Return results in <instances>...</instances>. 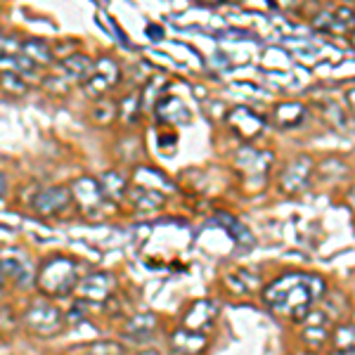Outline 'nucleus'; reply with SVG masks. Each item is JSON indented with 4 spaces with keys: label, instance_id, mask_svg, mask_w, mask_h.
<instances>
[{
    "label": "nucleus",
    "instance_id": "15",
    "mask_svg": "<svg viewBox=\"0 0 355 355\" xmlns=\"http://www.w3.org/2000/svg\"><path fill=\"white\" fill-rule=\"evenodd\" d=\"M97 182H100V190L110 204L121 202L125 194H128V178L123 173H119V171H107V173L100 175Z\"/></svg>",
    "mask_w": 355,
    "mask_h": 355
},
{
    "label": "nucleus",
    "instance_id": "12",
    "mask_svg": "<svg viewBox=\"0 0 355 355\" xmlns=\"http://www.w3.org/2000/svg\"><path fill=\"white\" fill-rule=\"evenodd\" d=\"M272 164V154L270 152H256V150H239V157H237V168H242L246 175H259L263 178L268 171V166Z\"/></svg>",
    "mask_w": 355,
    "mask_h": 355
},
{
    "label": "nucleus",
    "instance_id": "30",
    "mask_svg": "<svg viewBox=\"0 0 355 355\" xmlns=\"http://www.w3.org/2000/svg\"><path fill=\"white\" fill-rule=\"evenodd\" d=\"M140 355H159V353L157 351H142Z\"/></svg>",
    "mask_w": 355,
    "mask_h": 355
},
{
    "label": "nucleus",
    "instance_id": "5",
    "mask_svg": "<svg viewBox=\"0 0 355 355\" xmlns=\"http://www.w3.org/2000/svg\"><path fill=\"white\" fill-rule=\"evenodd\" d=\"M114 289H116V277L112 272H93L83 277L73 291L78 294V303H83V306H88V303L102 306V303L110 301Z\"/></svg>",
    "mask_w": 355,
    "mask_h": 355
},
{
    "label": "nucleus",
    "instance_id": "27",
    "mask_svg": "<svg viewBox=\"0 0 355 355\" xmlns=\"http://www.w3.org/2000/svg\"><path fill=\"white\" fill-rule=\"evenodd\" d=\"M90 355H125V351L119 343H112V341H102V343H95L90 348Z\"/></svg>",
    "mask_w": 355,
    "mask_h": 355
},
{
    "label": "nucleus",
    "instance_id": "16",
    "mask_svg": "<svg viewBox=\"0 0 355 355\" xmlns=\"http://www.w3.org/2000/svg\"><path fill=\"white\" fill-rule=\"evenodd\" d=\"M303 322H306V331H303V339L311 343L313 348H320L322 343H327L329 339V320L324 322V318L320 313H308L306 318H303Z\"/></svg>",
    "mask_w": 355,
    "mask_h": 355
},
{
    "label": "nucleus",
    "instance_id": "1",
    "mask_svg": "<svg viewBox=\"0 0 355 355\" xmlns=\"http://www.w3.org/2000/svg\"><path fill=\"white\" fill-rule=\"evenodd\" d=\"M324 279L311 272H289L270 282L263 291V299L275 313L303 322L311 306L324 294Z\"/></svg>",
    "mask_w": 355,
    "mask_h": 355
},
{
    "label": "nucleus",
    "instance_id": "20",
    "mask_svg": "<svg viewBox=\"0 0 355 355\" xmlns=\"http://www.w3.org/2000/svg\"><path fill=\"white\" fill-rule=\"evenodd\" d=\"M62 71H64L71 81L85 83V81H88V76H90V71H93V62H90L85 55H73V57H69V60H64Z\"/></svg>",
    "mask_w": 355,
    "mask_h": 355
},
{
    "label": "nucleus",
    "instance_id": "29",
    "mask_svg": "<svg viewBox=\"0 0 355 355\" xmlns=\"http://www.w3.org/2000/svg\"><path fill=\"white\" fill-rule=\"evenodd\" d=\"M5 187H8V182H5V175H3V173H0V194H3V192H5Z\"/></svg>",
    "mask_w": 355,
    "mask_h": 355
},
{
    "label": "nucleus",
    "instance_id": "24",
    "mask_svg": "<svg viewBox=\"0 0 355 355\" xmlns=\"http://www.w3.org/2000/svg\"><path fill=\"white\" fill-rule=\"evenodd\" d=\"M336 343V351H341V353H351L353 351V324H339L334 331V339H331Z\"/></svg>",
    "mask_w": 355,
    "mask_h": 355
},
{
    "label": "nucleus",
    "instance_id": "26",
    "mask_svg": "<svg viewBox=\"0 0 355 355\" xmlns=\"http://www.w3.org/2000/svg\"><path fill=\"white\" fill-rule=\"evenodd\" d=\"M119 110H121V114L125 116V121H135L137 114H140V95H135V93L128 95L121 102V107H119Z\"/></svg>",
    "mask_w": 355,
    "mask_h": 355
},
{
    "label": "nucleus",
    "instance_id": "23",
    "mask_svg": "<svg viewBox=\"0 0 355 355\" xmlns=\"http://www.w3.org/2000/svg\"><path fill=\"white\" fill-rule=\"evenodd\" d=\"M303 110L301 105H296V102H291V105H279L277 110H275V119H277L279 125H296L303 121Z\"/></svg>",
    "mask_w": 355,
    "mask_h": 355
},
{
    "label": "nucleus",
    "instance_id": "11",
    "mask_svg": "<svg viewBox=\"0 0 355 355\" xmlns=\"http://www.w3.org/2000/svg\"><path fill=\"white\" fill-rule=\"evenodd\" d=\"M154 114H157V119L162 123H190V110H187L180 97H159L157 105H154Z\"/></svg>",
    "mask_w": 355,
    "mask_h": 355
},
{
    "label": "nucleus",
    "instance_id": "3",
    "mask_svg": "<svg viewBox=\"0 0 355 355\" xmlns=\"http://www.w3.org/2000/svg\"><path fill=\"white\" fill-rule=\"evenodd\" d=\"M24 324L36 336H57L64 327V318L55 306L45 301H33L24 313Z\"/></svg>",
    "mask_w": 355,
    "mask_h": 355
},
{
    "label": "nucleus",
    "instance_id": "9",
    "mask_svg": "<svg viewBox=\"0 0 355 355\" xmlns=\"http://www.w3.org/2000/svg\"><path fill=\"white\" fill-rule=\"evenodd\" d=\"M216 315H218V306H216L214 301H197L190 308V313L185 315V327H182V329L204 334L206 329L214 327Z\"/></svg>",
    "mask_w": 355,
    "mask_h": 355
},
{
    "label": "nucleus",
    "instance_id": "13",
    "mask_svg": "<svg viewBox=\"0 0 355 355\" xmlns=\"http://www.w3.org/2000/svg\"><path fill=\"white\" fill-rule=\"evenodd\" d=\"M171 346H173L175 355H202L206 351V336L197 334V331L178 329L171 336Z\"/></svg>",
    "mask_w": 355,
    "mask_h": 355
},
{
    "label": "nucleus",
    "instance_id": "25",
    "mask_svg": "<svg viewBox=\"0 0 355 355\" xmlns=\"http://www.w3.org/2000/svg\"><path fill=\"white\" fill-rule=\"evenodd\" d=\"M0 85H3L8 93H12V95H24L26 93V83H24V78L21 76H17V73H8V71H3L0 73Z\"/></svg>",
    "mask_w": 355,
    "mask_h": 355
},
{
    "label": "nucleus",
    "instance_id": "10",
    "mask_svg": "<svg viewBox=\"0 0 355 355\" xmlns=\"http://www.w3.org/2000/svg\"><path fill=\"white\" fill-rule=\"evenodd\" d=\"M227 123H230V128L234 133L239 137H246V140L256 137L263 130V119L256 112H251L249 107H237V110H232L230 116H227Z\"/></svg>",
    "mask_w": 355,
    "mask_h": 355
},
{
    "label": "nucleus",
    "instance_id": "4",
    "mask_svg": "<svg viewBox=\"0 0 355 355\" xmlns=\"http://www.w3.org/2000/svg\"><path fill=\"white\" fill-rule=\"evenodd\" d=\"M0 277L12 279L19 287L33 282V263L24 249H19V246L0 249Z\"/></svg>",
    "mask_w": 355,
    "mask_h": 355
},
{
    "label": "nucleus",
    "instance_id": "2",
    "mask_svg": "<svg viewBox=\"0 0 355 355\" xmlns=\"http://www.w3.org/2000/svg\"><path fill=\"white\" fill-rule=\"evenodd\" d=\"M36 282L43 294L53 296V299H64L78 284L76 261L67 259V256H55V259L45 261Z\"/></svg>",
    "mask_w": 355,
    "mask_h": 355
},
{
    "label": "nucleus",
    "instance_id": "7",
    "mask_svg": "<svg viewBox=\"0 0 355 355\" xmlns=\"http://www.w3.org/2000/svg\"><path fill=\"white\" fill-rule=\"evenodd\" d=\"M119 78H121V69H119L116 62L112 57H102L100 62L93 64V71H90L88 81L83 83V88L90 97H102L119 83Z\"/></svg>",
    "mask_w": 355,
    "mask_h": 355
},
{
    "label": "nucleus",
    "instance_id": "6",
    "mask_svg": "<svg viewBox=\"0 0 355 355\" xmlns=\"http://www.w3.org/2000/svg\"><path fill=\"white\" fill-rule=\"evenodd\" d=\"M69 192H71V199H76V204L81 206V211L88 216V218H100V214L105 211V206L110 204L100 190V182L90 175L78 178Z\"/></svg>",
    "mask_w": 355,
    "mask_h": 355
},
{
    "label": "nucleus",
    "instance_id": "22",
    "mask_svg": "<svg viewBox=\"0 0 355 355\" xmlns=\"http://www.w3.org/2000/svg\"><path fill=\"white\" fill-rule=\"evenodd\" d=\"M0 69L24 78V73H31L36 67H33L21 53H15V55H0Z\"/></svg>",
    "mask_w": 355,
    "mask_h": 355
},
{
    "label": "nucleus",
    "instance_id": "19",
    "mask_svg": "<svg viewBox=\"0 0 355 355\" xmlns=\"http://www.w3.org/2000/svg\"><path fill=\"white\" fill-rule=\"evenodd\" d=\"M19 53L31 62L33 67L36 64H50L53 62V50L45 41H38V38H31V41H24L19 45Z\"/></svg>",
    "mask_w": 355,
    "mask_h": 355
},
{
    "label": "nucleus",
    "instance_id": "17",
    "mask_svg": "<svg viewBox=\"0 0 355 355\" xmlns=\"http://www.w3.org/2000/svg\"><path fill=\"white\" fill-rule=\"evenodd\" d=\"M125 197L133 199V206L140 211H157L159 206L166 202V194L157 187H145V185H137L133 190H128Z\"/></svg>",
    "mask_w": 355,
    "mask_h": 355
},
{
    "label": "nucleus",
    "instance_id": "21",
    "mask_svg": "<svg viewBox=\"0 0 355 355\" xmlns=\"http://www.w3.org/2000/svg\"><path fill=\"white\" fill-rule=\"evenodd\" d=\"M154 329H157V318H154L152 313L135 315V318H130L128 324H125V334L133 336V339H145Z\"/></svg>",
    "mask_w": 355,
    "mask_h": 355
},
{
    "label": "nucleus",
    "instance_id": "31",
    "mask_svg": "<svg viewBox=\"0 0 355 355\" xmlns=\"http://www.w3.org/2000/svg\"><path fill=\"white\" fill-rule=\"evenodd\" d=\"M3 282H5V279H3V277H0V284H3Z\"/></svg>",
    "mask_w": 355,
    "mask_h": 355
},
{
    "label": "nucleus",
    "instance_id": "18",
    "mask_svg": "<svg viewBox=\"0 0 355 355\" xmlns=\"http://www.w3.org/2000/svg\"><path fill=\"white\" fill-rule=\"evenodd\" d=\"M214 220L218 223V225L225 227L227 234H230L232 242L237 246H251V244H254V234H251V230L239 218H234V216L223 214V211H220V214H216Z\"/></svg>",
    "mask_w": 355,
    "mask_h": 355
},
{
    "label": "nucleus",
    "instance_id": "8",
    "mask_svg": "<svg viewBox=\"0 0 355 355\" xmlns=\"http://www.w3.org/2000/svg\"><path fill=\"white\" fill-rule=\"evenodd\" d=\"M71 192L67 190V187H45L36 194V199H33V209H36L38 216H45V218H50V216H57L62 214V211H67L69 206H71Z\"/></svg>",
    "mask_w": 355,
    "mask_h": 355
},
{
    "label": "nucleus",
    "instance_id": "14",
    "mask_svg": "<svg viewBox=\"0 0 355 355\" xmlns=\"http://www.w3.org/2000/svg\"><path fill=\"white\" fill-rule=\"evenodd\" d=\"M311 168H313V162L308 157H299L294 164L284 171L282 175V190L284 192H299L303 185L308 182L311 178Z\"/></svg>",
    "mask_w": 355,
    "mask_h": 355
},
{
    "label": "nucleus",
    "instance_id": "28",
    "mask_svg": "<svg viewBox=\"0 0 355 355\" xmlns=\"http://www.w3.org/2000/svg\"><path fill=\"white\" fill-rule=\"evenodd\" d=\"M147 36H150V38H164V28L162 26H147Z\"/></svg>",
    "mask_w": 355,
    "mask_h": 355
}]
</instances>
